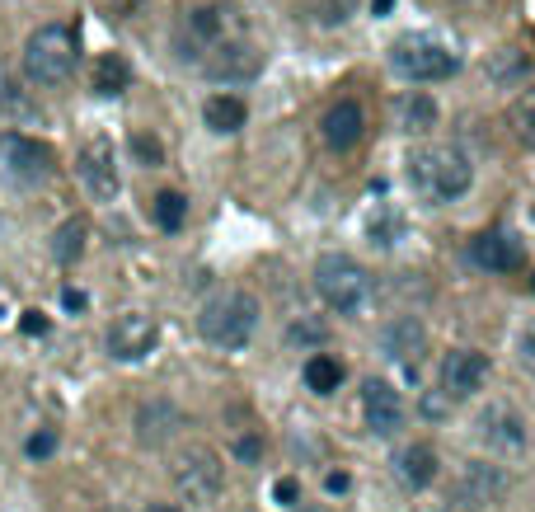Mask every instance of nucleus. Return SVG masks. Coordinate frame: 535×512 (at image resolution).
<instances>
[{"label": "nucleus", "instance_id": "nucleus-20", "mask_svg": "<svg viewBox=\"0 0 535 512\" xmlns=\"http://www.w3.org/2000/svg\"><path fill=\"white\" fill-rule=\"evenodd\" d=\"M395 127L399 132H409V137H418V132H432L437 127V104H432V94H399L395 99Z\"/></svg>", "mask_w": 535, "mask_h": 512}, {"label": "nucleus", "instance_id": "nucleus-3", "mask_svg": "<svg viewBox=\"0 0 535 512\" xmlns=\"http://www.w3.org/2000/svg\"><path fill=\"white\" fill-rule=\"evenodd\" d=\"M76 62H80V43H76V29H66V24H43L24 43V76L38 90L66 85V80L76 76Z\"/></svg>", "mask_w": 535, "mask_h": 512}, {"label": "nucleus", "instance_id": "nucleus-6", "mask_svg": "<svg viewBox=\"0 0 535 512\" xmlns=\"http://www.w3.org/2000/svg\"><path fill=\"white\" fill-rule=\"evenodd\" d=\"M230 38H245V15L235 5H202L184 24V62L198 66L207 52H216Z\"/></svg>", "mask_w": 535, "mask_h": 512}, {"label": "nucleus", "instance_id": "nucleus-14", "mask_svg": "<svg viewBox=\"0 0 535 512\" xmlns=\"http://www.w3.org/2000/svg\"><path fill=\"white\" fill-rule=\"evenodd\" d=\"M489 381V357L474 353V348H451L442 357V390L451 400H465L474 390Z\"/></svg>", "mask_w": 535, "mask_h": 512}, {"label": "nucleus", "instance_id": "nucleus-22", "mask_svg": "<svg viewBox=\"0 0 535 512\" xmlns=\"http://www.w3.org/2000/svg\"><path fill=\"white\" fill-rule=\"evenodd\" d=\"M395 470H399V480L409 484V489H428L432 475H437V451H432L428 442H413V447L399 451Z\"/></svg>", "mask_w": 535, "mask_h": 512}, {"label": "nucleus", "instance_id": "nucleus-5", "mask_svg": "<svg viewBox=\"0 0 535 512\" xmlns=\"http://www.w3.org/2000/svg\"><path fill=\"white\" fill-rule=\"evenodd\" d=\"M456 66H460L456 52H446L428 33H404V38L390 43V71L413 80V85H432V80L456 76Z\"/></svg>", "mask_w": 535, "mask_h": 512}, {"label": "nucleus", "instance_id": "nucleus-41", "mask_svg": "<svg viewBox=\"0 0 535 512\" xmlns=\"http://www.w3.org/2000/svg\"><path fill=\"white\" fill-rule=\"evenodd\" d=\"M296 512H329V508H296Z\"/></svg>", "mask_w": 535, "mask_h": 512}, {"label": "nucleus", "instance_id": "nucleus-29", "mask_svg": "<svg viewBox=\"0 0 535 512\" xmlns=\"http://www.w3.org/2000/svg\"><path fill=\"white\" fill-rule=\"evenodd\" d=\"M24 451H29L33 461H47V456L57 451V428H43V433H33L29 442H24Z\"/></svg>", "mask_w": 535, "mask_h": 512}, {"label": "nucleus", "instance_id": "nucleus-38", "mask_svg": "<svg viewBox=\"0 0 535 512\" xmlns=\"http://www.w3.org/2000/svg\"><path fill=\"white\" fill-rule=\"evenodd\" d=\"M390 5H395V0H376L371 10H376V15H390Z\"/></svg>", "mask_w": 535, "mask_h": 512}, {"label": "nucleus", "instance_id": "nucleus-9", "mask_svg": "<svg viewBox=\"0 0 535 512\" xmlns=\"http://www.w3.org/2000/svg\"><path fill=\"white\" fill-rule=\"evenodd\" d=\"M76 179H80V188H85L94 202H113V198H118L123 179H118L113 141H108V137H94V141H85V146H80V156H76Z\"/></svg>", "mask_w": 535, "mask_h": 512}, {"label": "nucleus", "instance_id": "nucleus-30", "mask_svg": "<svg viewBox=\"0 0 535 512\" xmlns=\"http://www.w3.org/2000/svg\"><path fill=\"white\" fill-rule=\"evenodd\" d=\"M517 357H521V367L535 376V320L526 329H521V339H517Z\"/></svg>", "mask_w": 535, "mask_h": 512}, {"label": "nucleus", "instance_id": "nucleus-8", "mask_svg": "<svg viewBox=\"0 0 535 512\" xmlns=\"http://www.w3.org/2000/svg\"><path fill=\"white\" fill-rule=\"evenodd\" d=\"M0 165H5V174H10L15 184H43V179H52V170H57V156H52L47 141L10 132V137H0Z\"/></svg>", "mask_w": 535, "mask_h": 512}, {"label": "nucleus", "instance_id": "nucleus-31", "mask_svg": "<svg viewBox=\"0 0 535 512\" xmlns=\"http://www.w3.org/2000/svg\"><path fill=\"white\" fill-rule=\"evenodd\" d=\"M273 498L282 503V508H296V498H301V484H296V480H277V484H273Z\"/></svg>", "mask_w": 535, "mask_h": 512}, {"label": "nucleus", "instance_id": "nucleus-35", "mask_svg": "<svg viewBox=\"0 0 535 512\" xmlns=\"http://www.w3.org/2000/svg\"><path fill=\"white\" fill-rule=\"evenodd\" d=\"M62 306H66V311H85V292L66 287V292H62Z\"/></svg>", "mask_w": 535, "mask_h": 512}, {"label": "nucleus", "instance_id": "nucleus-2", "mask_svg": "<svg viewBox=\"0 0 535 512\" xmlns=\"http://www.w3.org/2000/svg\"><path fill=\"white\" fill-rule=\"evenodd\" d=\"M259 320H263V311H259V296L254 292H221L202 306L198 334L212 343V348H221V353H240V348L254 339Z\"/></svg>", "mask_w": 535, "mask_h": 512}, {"label": "nucleus", "instance_id": "nucleus-36", "mask_svg": "<svg viewBox=\"0 0 535 512\" xmlns=\"http://www.w3.org/2000/svg\"><path fill=\"white\" fill-rule=\"evenodd\" d=\"M446 400H451V395H446ZM446 400H432V395H428V400H423V414H428V419H442V414H446Z\"/></svg>", "mask_w": 535, "mask_h": 512}, {"label": "nucleus", "instance_id": "nucleus-24", "mask_svg": "<svg viewBox=\"0 0 535 512\" xmlns=\"http://www.w3.org/2000/svg\"><path fill=\"white\" fill-rule=\"evenodd\" d=\"M85 235H90V221L85 217L62 221L57 235H52V259H57V264H76L80 254H85Z\"/></svg>", "mask_w": 535, "mask_h": 512}, {"label": "nucleus", "instance_id": "nucleus-19", "mask_svg": "<svg viewBox=\"0 0 535 512\" xmlns=\"http://www.w3.org/2000/svg\"><path fill=\"white\" fill-rule=\"evenodd\" d=\"M179 423H184V414H179L174 404L151 400V404H141V414H137V437L146 447H165L169 437L179 433Z\"/></svg>", "mask_w": 535, "mask_h": 512}, {"label": "nucleus", "instance_id": "nucleus-13", "mask_svg": "<svg viewBox=\"0 0 535 512\" xmlns=\"http://www.w3.org/2000/svg\"><path fill=\"white\" fill-rule=\"evenodd\" d=\"M470 264L484 268V273H517L521 264H526V249H521V240L512 231H484L470 240Z\"/></svg>", "mask_w": 535, "mask_h": 512}, {"label": "nucleus", "instance_id": "nucleus-23", "mask_svg": "<svg viewBox=\"0 0 535 512\" xmlns=\"http://www.w3.org/2000/svg\"><path fill=\"white\" fill-rule=\"evenodd\" d=\"M90 85H94V94H104V99H118L123 90H132V66H127L123 52H104V57L94 62Z\"/></svg>", "mask_w": 535, "mask_h": 512}, {"label": "nucleus", "instance_id": "nucleus-21", "mask_svg": "<svg viewBox=\"0 0 535 512\" xmlns=\"http://www.w3.org/2000/svg\"><path fill=\"white\" fill-rule=\"evenodd\" d=\"M245 118H249V109H245V99H240V94H212V99L202 104V123L212 127L216 137L240 132V127H245Z\"/></svg>", "mask_w": 535, "mask_h": 512}, {"label": "nucleus", "instance_id": "nucleus-12", "mask_svg": "<svg viewBox=\"0 0 535 512\" xmlns=\"http://www.w3.org/2000/svg\"><path fill=\"white\" fill-rule=\"evenodd\" d=\"M198 66L212 80H221V85H235V80H254V76H259L263 57L249 47V38H230V43H221L216 52H207Z\"/></svg>", "mask_w": 535, "mask_h": 512}, {"label": "nucleus", "instance_id": "nucleus-25", "mask_svg": "<svg viewBox=\"0 0 535 512\" xmlns=\"http://www.w3.org/2000/svg\"><path fill=\"white\" fill-rule=\"evenodd\" d=\"M507 118H512V132H517L521 146H535V85H531V90H521L517 99H512Z\"/></svg>", "mask_w": 535, "mask_h": 512}, {"label": "nucleus", "instance_id": "nucleus-4", "mask_svg": "<svg viewBox=\"0 0 535 512\" xmlns=\"http://www.w3.org/2000/svg\"><path fill=\"white\" fill-rule=\"evenodd\" d=\"M315 292L329 311L338 315H357L371 301V278L367 268L348 259V254H320L315 259Z\"/></svg>", "mask_w": 535, "mask_h": 512}, {"label": "nucleus", "instance_id": "nucleus-11", "mask_svg": "<svg viewBox=\"0 0 535 512\" xmlns=\"http://www.w3.org/2000/svg\"><path fill=\"white\" fill-rule=\"evenodd\" d=\"M362 419L376 437H395L404 428V404H399V390L381 376L362 381Z\"/></svg>", "mask_w": 535, "mask_h": 512}, {"label": "nucleus", "instance_id": "nucleus-33", "mask_svg": "<svg viewBox=\"0 0 535 512\" xmlns=\"http://www.w3.org/2000/svg\"><path fill=\"white\" fill-rule=\"evenodd\" d=\"M235 456H240V461H259L263 442H259V437H240V442H235Z\"/></svg>", "mask_w": 535, "mask_h": 512}, {"label": "nucleus", "instance_id": "nucleus-26", "mask_svg": "<svg viewBox=\"0 0 535 512\" xmlns=\"http://www.w3.org/2000/svg\"><path fill=\"white\" fill-rule=\"evenodd\" d=\"M338 381H343V367H338L334 357H324V353H315L306 362V386L315 390V395H334L338 390Z\"/></svg>", "mask_w": 535, "mask_h": 512}, {"label": "nucleus", "instance_id": "nucleus-17", "mask_svg": "<svg viewBox=\"0 0 535 512\" xmlns=\"http://www.w3.org/2000/svg\"><path fill=\"white\" fill-rule=\"evenodd\" d=\"M479 437H484L493 451H521V442H526V423H521V414L512 409V404L498 400L479 414Z\"/></svg>", "mask_w": 535, "mask_h": 512}, {"label": "nucleus", "instance_id": "nucleus-16", "mask_svg": "<svg viewBox=\"0 0 535 512\" xmlns=\"http://www.w3.org/2000/svg\"><path fill=\"white\" fill-rule=\"evenodd\" d=\"M381 353L413 376L418 362H423V353H428V334H423L418 320H390V325L381 329Z\"/></svg>", "mask_w": 535, "mask_h": 512}, {"label": "nucleus", "instance_id": "nucleus-10", "mask_svg": "<svg viewBox=\"0 0 535 512\" xmlns=\"http://www.w3.org/2000/svg\"><path fill=\"white\" fill-rule=\"evenodd\" d=\"M155 339H160V329H155V320L146 311H127L108 325V353L118 362H141L155 348Z\"/></svg>", "mask_w": 535, "mask_h": 512}, {"label": "nucleus", "instance_id": "nucleus-34", "mask_svg": "<svg viewBox=\"0 0 535 512\" xmlns=\"http://www.w3.org/2000/svg\"><path fill=\"white\" fill-rule=\"evenodd\" d=\"M19 329H24V334H47V315L43 311H24Z\"/></svg>", "mask_w": 535, "mask_h": 512}, {"label": "nucleus", "instance_id": "nucleus-42", "mask_svg": "<svg viewBox=\"0 0 535 512\" xmlns=\"http://www.w3.org/2000/svg\"><path fill=\"white\" fill-rule=\"evenodd\" d=\"M108 512H118V508H108Z\"/></svg>", "mask_w": 535, "mask_h": 512}, {"label": "nucleus", "instance_id": "nucleus-7", "mask_svg": "<svg viewBox=\"0 0 535 512\" xmlns=\"http://www.w3.org/2000/svg\"><path fill=\"white\" fill-rule=\"evenodd\" d=\"M174 489L188 508H212L221 494V461L212 447H188L174 456Z\"/></svg>", "mask_w": 535, "mask_h": 512}, {"label": "nucleus", "instance_id": "nucleus-27", "mask_svg": "<svg viewBox=\"0 0 535 512\" xmlns=\"http://www.w3.org/2000/svg\"><path fill=\"white\" fill-rule=\"evenodd\" d=\"M188 217V202L184 193H174V188H165V193H155V226L160 231H179Z\"/></svg>", "mask_w": 535, "mask_h": 512}, {"label": "nucleus", "instance_id": "nucleus-28", "mask_svg": "<svg viewBox=\"0 0 535 512\" xmlns=\"http://www.w3.org/2000/svg\"><path fill=\"white\" fill-rule=\"evenodd\" d=\"M517 76H526V57H521V52H512V47H507V52H498V57L489 62V80H493V85L517 80Z\"/></svg>", "mask_w": 535, "mask_h": 512}, {"label": "nucleus", "instance_id": "nucleus-37", "mask_svg": "<svg viewBox=\"0 0 535 512\" xmlns=\"http://www.w3.org/2000/svg\"><path fill=\"white\" fill-rule=\"evenodd\" d=\"M324 484H329V494H348V475H343V470H334Z\"/></svg>", "mask_w": 535, "mask_h": 512}, {"label": "nucleus", "instance_id": "nucleus-39", "mask_svg": "<svg viewBox=\"0 0 535 512\" xmlns=\"http://www.w3.org/2000/svg\"><path fill=\"white\" fill-rule=\"evenodd\" d=\"M5 94H10V85H5V76H0V109H5Z\"/></svg>", "mask_w": 535, "mask_h": 512}, {"label": "nucleus", "instance_id": "nucleus-40", "mask_svg": "<svg viewBox=\"0 0 535 512\" xmlns=\"http://www.w3.org/2000/svg\"><path fill=\"white\" fill-rule=\"evenodd\" d=\"M151 512H179V508H169V503H155V508Z\"/></svg>", "mask_w": 535, "mask_h": 512}, {"label": "nucleus", "instance_id": "nucleus-18", "mask_svg": "<svg viewBox=\"0 0 535 512\" xmlns=\"http://www.w3.org/2000/svg\"><path fill=\"white\" fill-rule=\"evenodd\" d=\"M507 489V480L498 475L493 466H465L456 480V503H470V508H489V503H498V494Z\"/></svg>", "mask_w": 535, "mask_h": 512}, {"label": "nucleus", "instance_id": "nucleus-32", "mask_svg": "<svg viewBox=\"0 0 535 512\" xmlns=\"http://www.w3.org/2000/svg\"><path fill=\"white\" fill-rule=\"evenodd\" d=\"M132 151H137L146 165H160V146H155L151 137H132Z\"/></svg>", "mask_w": 535, "mask_h": 512}, {"label": "nucleus", "instance_id": "nucleus-1", "mask_svg": "<svg viewBox=\"0 0 535 512\" xmlns=\"http://www.w3.org/2000/svg\"><path fill=\"white\" fill-rule=\"evenodd\" d=\"M409 179L432 207H442V202H456V198L470 193L474 165L460 146H451V141H432V146H418V151L409 156Z\"/></svg>", "mask_w": 535, "mask_h": 512}, {"label": "nucleus", "instance_id": "nucleus-15", "mask_svg": "<svg viewBox=\"0 0 535 512\" xmlns=\"http://www.w3.org/2000/svg\"><path fill=\"white\" fill-rule=\"evenodd\" d=\"M362 132H367V113H362V104L357 99H338V104H329L320 118V137L329 151H352L357 141H362Z\"/></svg>", "mask_w": 535, "mask_h": 512}]
</instances>
